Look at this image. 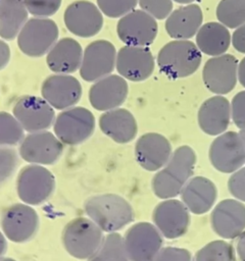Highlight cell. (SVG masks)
Masks as SVG:
<instances>
[{
	"label": "cell",
	"instance_id": "obj_17",
	"mask_svg": "<svg viewBox=\"0 0 245 261\" xmlns=\"http://www.w3.org/2000/svg\"><path fill=\"white\" fill-rule=\"evenodd\" d=\"M115 67L126 80L143 82L152 74L155 60L148 47L126 45L116 53Z\"/></svg>",
	"mask_w": 245,
	"mask_h": 261
},
{
	"label": "cell",
	"instance_id": "obj_48",
	"mask_svg": "<svg viewBox=\"0 0 245 261\" xmlns=\"http://www.w3.org/2000/svg\"><path fill=\"white\" fill-rule=\"evenodd\" d=\"M0 261H15V260L12 259V258H8V257H2L0 259Z\"/></svg>",
	"mask_w": 245,
	"mask_h": 261
},
{
	"label": "cell",
	"instance_id": "obj_47",
	"mask_svg": "<svg viewBox=\"0 0 245 261\" xmlns=\"http://www.w3.org/2000/svg\"><path fill=\"white\" fill-rule=\"evenodd\" d=\"M240 136H241V139L243 141V145H244V150H245V129H242L240 130Z\"/></svg>",
	"mask_w": 245,
	"mask_h": 261
},
{
	"label": "cell",
	"instance_id": "obj_25",
	"mask_svg": "<svg viewBox=\"0 0 245 261\" xmlns=\"http://www.w3.org/2000/svg\"><path fill=\"white\" fill-rule=\"evenodd\" d=\"M101 132L118 144H127L136 138L138 125L134 115L125 108L104 111L99 118Z\"/></svg>",
	"mask_w": 245,
	"mask_h": 261
},
{
	"label": "cell",
	"instance_id": "obj_19",
	"mask_svg": "<svg viewBox=\"0 0 245 261\" xmlns=\"http://www.w3.org/2000/svg\"><path fill=\"white\" fill-rule=\"evenodd\" d=\"M212 230L222 239H235L245 229V204L235 199L218 202L210 214Z\"/></svg>",
	"mask_w": 245,
	"mask_h": 261
},
{
	"label": "cell",
	"instance_id": "obj_16",
	"mask_svg": "<svg viewBox=\"0 0 245 261\" xmlns=\"http://www.w3.org/2000/svg\"><path fill=\"white\" fill-rule=\"evenodd\" d=\"M238 60L232 54L209 58L202 69V80L210 92L217 95L230 93L238 81Z\"/></svg>",
	"mask_w": 245,
	"mask_h": 261
},
{
	"label": "cell",
	"instance_id": "obj_36",
	"mask_svg": "<svg viewBox=\"0 0 245 261\" xmlns=\"http://www.w3.org/2000/svg\"><path fill=\"white\" fill-rule=\"evenodd\" d=\"M26 7L35 17H48L55 14L62 0H23Z\"/></svg>",
	"mask_w": 245,
	"mask_h": 261
},
{
	"label": "cell",
	"instance_id": "obj_28",
	"mask_svg": "<svg viewBox=\"0 0 245 261\" xmlns=\"http://www.w3.org/2000/svg\"><path fill=\"white\" fill-rule=\"evenodd\" d=\"M230 44V32L220 22H206L200 27L196 35V45L200 52L212 57L225 54Z\"/></svg>",
	"mask_w": 245,
	"mask_h": 261
},
{
	"label": "cell",
	"instance_id": "obj_29",
	"mask_svg": "<svg viewBox=\"0 0 245 261\" xmlns=\"http://www.w3.org/2000/svg\"><path fill=\"white\" fill-rule=\"evenodd\" d=\"M23 0H0V37L13 40L28 20Z\"/></svg>",
	"mask_w": 245,
	"mask_h": 261
},
{
	"label": "cell",
	"instance_id": "obj_31",
	"mask_svg": "<svg viewBox=\"0 0 245 261\" xmlns=\"http://www.w3.org/2000/svg\"><path fill=\"white\" fill-rule=\"evenodd\" d=\"M216 17L228 29H237L245 23V0H220Z\"/></svg>",
	"mask_w": 245,
	"mask_h": 261
},
{
	"label": "cell",
	"instance_id": "obj_26",
	"mask_svg": "<svg viewBox=\"0 0 245 261\" xmlns=\"http://www.w3.org/2000/svg\"><path fill=\"white\" fill-rule=\"evenodd\" d=\"M83 49L78 41L66 37L58 40L48 51L46 62L50 70L68 74L78 70L82 64Z\"/></svg>",
	"mask_w": 245,
	"mask_h": 261
},
{
	"label": "cell",
	"instance_id": "obj_39",
	"mask_svg": "<svg viewBox=\"0 0 245 261\" xmlns=\"http://www.w3.org/2000/svg\"><path fill=\"white\" fill-rule=\"evenodd\" d=\"M152 261H193L191 253L185 248L162 247Z\"/></svg>",
	"mask_w": 245,
	"mask_h": 261
},
{
	"label": "cell",
	"instance_id": "obj_2",
	"mask_svg": "<svg viewBox=\"0 0 245 261\" xmlns=\"http://www.w3.org/2000/svg\"><path fill=\"white\" fill-rule=\"evenodd\" d=\"M84 210L87 216L107 233L122 229L135 218L132 205L121 196L112 193L88 198Z\"/></svg>",
	"mask_w": 245,
	"mask_h": 261
},
{
	"label": "cell",
	"instance_id": "obj_6",
	"mask_svg": "<svg viewBox=\"0 0 245 261\" xmlns=\"http://www.w3.org/2000/svg\"><path fill=\"white\" fill-rule=\"evenodd\" d=\"M58 27L48 17H33L27 20L17 35L20 51L30 57H41L52 48L58 39Z\"/></svg>",
	"mask_w": 245,
	"mask_h": 261
},
{
	"label": "cell",
	"instance_id": "obj_14",
	"mask_svg": "<svg viewBox=\"0 0 245 261\" xmlns=\"http://www.w3.org/2000/svg\"><path fill=\"white\" fill-rule=\"evenodd\" d=\"M153 224L165 239L184 236L190 226V211L186 205L175 198L158 203L152 212Z\"/></svg>",
	"mask_w": 245,
	"mask_h": 261
},
{
	"label": "cell",
	"instance_id": "obj_5",
	"mask_svg": "<svg viewBox=\"0 0 245 261\" xmlns=\"http://www.w3.org/2000/svg\"><path fill=\"white\" fill-rule=\"evenodd\" d=\"M95 129V117L93 113L80 106H74L64 110L55 117L53 130L63 145H79L87 141Z\"/></svg>",
	"mask_w": 245,
	"mask_h": 261
},
{
	"label": "cell",
	"instance_id": "obj_10",
	"mask_svg": "<svg viewBox=\"0 0 245 261\" xmlns=\"http://www.w3.org/2000/svg\"><path fill=\"white\" fill-rule=\"evenodd\" d=\"M211 165L224 173H233L245 164V150L239 133L230 130L218 135L210 144Z\"/></svg>",
	"mask_w": 245,
	"mask_h": 261
},
{
	"label": "cell",
	"instance_id": "obj_27",
	"mask_svg": "<svg viewBox=\"0 0 245 261\" xmlns=\"http://www.w3.org/2000/svg\"><path fill=\"white\" fill-rule=\"evenodd\" d=\"M203 20L202 10L197 4H187L170 12L165 20V30L175 40H189L200 29Z\"/></svg>",
	"mask_w": 245,
	"mask_h": 261
},
{
	"label": "cell",
	"instance_id": "obj_41",
	"mask_svg": "<svg viewBox=\"0 0 245 261\" xmlns=\"http://www.w3.org/2000/svg\"><path fill=\"white\" fill-rule=\"evenodd\" d=\"M231 42L238 52L245 54V23L235 30L231 37Z\"/></svg>",
	"mask_w": 245,
	"mask_h": 261
},
{
	"label": "cell",
	"instance_id": "obj_30",
	"mask_svg": "<svg viewBox=\"0 0 245 261\" xmlns=\"http://www.w3.org/2000/svg\"><path fill=\"white\" fill-rule=\"evenodd\" d=\"M88 261H130L126 252L124 237L118 232L104 236L102 243Z\"/></svg>",
	"mask_w": 245,
	"mask_h": 261
},
{
	"label": "cell",
	"instance_id": "obj_43",
	"mask_svg": "<svg viewBox=\"0 0 245 261\" xmlns=\"http://www.w3.org/2000/svg\"><path fill=\"white\" fill-rule=\"evenodd\" d=\"M236 252L240 261H245V229L239 234L236 244Z\"/></svg>",
	"mask_w": 245,
	"mask_h": 261
},
{
	"label": "cell",
	"instance_id": "obj_13",
	"mask_svg": "<svg viewBox=\"0 0 245 261\" xmlns=\"http://www.w3.org/2000/svg\"><path fill=\"white\" fill-rule=\"evenodd\" d=\"M116 51L106 40L91 42L84 50L80 75L86 82H96L109 75L115 68Z\"/></svg>",
	"mask_w": 245,
	"mask_h": 261
},
{
	"label": "cell",
	"instance_id": "obj_45",
	"mask_svg": "<svg viewBox=\"0 0 245 261\" xmlns=\"http://www.w3.org/2000/svg\"><path fill=\"white\" fill-rule=\"evenodd\" d=\"M7 249V242H6V237L4 236L3 232L0 231V259L4 256L5 252Z\"/></svg>",
	"mask_w": 245,
	"mask_h": 261
},
{
	"label": "cell",
	"instance_id": "obj_42",
	"mask_svg": "<svg viewBox=\"0 0 245 261\" xmlns=\"http://www.w3.org/2000/svg\"><path fill=\"white\" fill-rule=\"evenodd\" d=\"M10 60V49L6 42L0 39V70L3 69Z\"/></svg>",
	"mask_w": 245,
	"mask_h": 261
},
{
	"label": "cell",
	"instance_id": "obj_3",
	"mask_svg": "<svg viewBox=\"0 0 245 261\" xmlns=\"http://www.w3.org/2000/svg\"><path fill=\"white\" fill-rule=\"evenodd\" d=\"M201 52L189 40H175L165 44L158 52L157 65L170 79H182L193 74L201 63Z\"/></svg>",
	"mask_w": 245,
	"mask_h": 261
},
{
	"label": "cell",
	"instance_id": "obj_12",
	"mask_svg": "<svg viewBox=\"0 0 245 261\" xmlns=\"http://www.w3.org/2000/svg\"><path fill=\"white\" fill-rule=\"evenodd\" d=\"M156 19L142 9H134L121 16L116 33L121 42L130 46L148 47L157 36Z\"/></svg>",
	"mask_w": 245,
	"mask_h": 261
},
{
	"label": "cell",
	"instance_id": "obj_37",
	"mask_svg": "<svg viewBox=\"0 0 245 261\" xmlns=\"http://www.w3.org/2000/svg\"><path fill=\"white\" fill-rule=\"evenodd\" d=\"M138 3L155 19H163L173 11V0H138Z\"/></svg>",
	"mask_w": 245,
	"mask_h": 261
},
{
	"label": "cell",
	"instance_id": "obj_11",
	"mask_svg": "<svg viewBox=\"0 0 245 261\" xmlns=\"http://www.w3.org/2000/svg\"><path fill=\"white\" fill-rule=\"evenodd\" d=\"M39 227V216L36 210L26 203H17L6 208L1 217L2 232L13 243H24L32 240Z\"/></svg>",
	"mask_w": 245,
	"mask_h": 261
},
{
	"label": "cell",
	"instance_id": "obj_23",
	"mask_svg": "<svg viewBox=\"0 0 245 261\" xmlns=\"http://www.w3.org/2000/svg\"><path fill=\"white\" fill-rule=\"evenodd\" d=\"M231 118V104L223 95L206 99L199 107L197 113L199 127L209 136H218L225 133Z\"/></svg>",
	"mask_w": 245,
	"mask_h": 261
},
{
	"label": "cell",
	"instance_id": "obj_44",
	"mask_svg": "<svg viewBox=\"0 0 245 261\" xmlns=\"http://www.w3.org/2000/svg\"><path fill=\"white\" fill-rule=\"evenodd\" d=\"M238 80L239 83L245 88V57L240 61L238 65Z\"/></svg>",
	"mask_w": 245,
	"mask_h": 261
},
{
	"label": "cell",
	"instance_id": "obj_21",
	"mask_svg": "<svg viewBox=\"0 0 245 261\" xmlns=\"http://www.w3.org/2000/svg\"><path fill=\"white\" fill-rule=\"evenodd\" d=\"M173 153L169 141L158 133L142 135L135 145V158L138 164L148 171L161 169Z\"/></svg>",
	"mask_w": 245,
	"mask_h": 261
},
{
	"label": "cell",
	"instance_id": "obj_4",
	"mask_svg": "<svg viewBox=\"0 0 245 261\" xmlns=\"http://www.w3.org/2000/svg\"><path fill=\"white\" fill-rule=\"evenodd\" d=\"M103 238L102 229L89 217H77L64 226L61 240L70 256L88 260L99 248Z\"/></svg>",
	"mask_w": 245,
	"mask_h": 261
},
{
	"label": "cell",
	"instance_id": "obj_15",
	"mask_svg": "<svg viewBox=\"0 0 245 261\" xmlns=\"http://www.w3.org/2000/svg\"><path fill=\"white\" fill-rule=\"evenodd\" d=\"M13 115L24 132L47 130L55 119L54 108L43 98L26 95L13 106Z\"/></svg>",
	"mask_w": 245,
	"mask_h": 261
},
{
	"label": "cell",
	"instance_id": "obj_24",
	"mask_svg": "<svg viewBox=\"0 0 245 261\" xmlns=\"http://www.w3.org/2000/svg\"><path fill=\"white\" fill-rule=\"evenodd\" d=\"M180 195L189 211L200 215L213 207L217 198V189L209 178L197 175L186 182Z\"/></svg>",
	"mask_w": 245,
	"mask_h": 261
},
{
	"label": "cell",
	"instance_id": "obj_1",
	"mask_svg": "<svg viewBox=\"0 0 245 261\" xmlns=\"http://www.w3.org/2000/svg\"><path fill=\"white\" fill-rule=\"evenodd\" d=\"M196 160L195 151L187 145L173 151L166 164L152 177L151 187L154 195L162 200L179 196L193 175Z\"/></svg>",
	"mask_w": 245,
	"mask_h": 261
},
{
	"label": "cell",
	"instance_id": "obj_35",
	"mask_svg": "<svg viewBox=\"0 0 245 261\" xmlns=\"http://www.w3.org/2000/svg\"><path fill=\"white\" fill-rule=\"evenodd\" d=\"M138 0H97L101 12L110 18L121 17L134 10Z\"/></svg>",
	"mask_w": 245,
	"mask_h": 261
},
{
	"label": "cell",
	"instance_id": "obj_18",
	"mask_svg": "<svg viewBox=\"0 0 245 261\" xmlns=\"http://www.w3.org/2000/svg\"><path fill=\"white\" fill-rule=\"evenodd\" d=\"M64 23L74 35L90 38L97 35L103 25V16L99 7L87 0L70 3L64 11Z\"/></svg>",
	"mask_w": 245,
	"mask_h": 261
},
{
	"label": "cell",
	"instance_id": "obj_34",
	"mask_svg": "<svg viewBox=\"0 0 245 261\" xmlns=\"http://www.w3.org/2000/svg\"><path fill=\"white\" fill-rule=\"evenodd\" d=\"M19 164V154L11 147H0V187L16 171Z\"/></svg>",
	"mask_w": 245,
	"mask_h": 261
},
{
	"label": "cell",
	"instance_id": "obj_33",
	"mask_svg": "<svg viewBox=\"0 0 245 261\" xmlns=\"http://www.w3.org/2000/svg\"><path fill=\"white\" fill-rule=\"evenodd\" d=\"M23 137L24 130L14 115L0 111V147L17 145Z\"/></svg>",
	"mask_w": 245,
	"mask_h": 261
},
{
	"label": "cell",
	"instance_id": "obj_7",
	"mask_svg": "<svg viewBox=\"0 0 245 261\" xmlns=\"http://www.w3.org/2000/svg\"><path fill=\"white\" fill-rule=\"evenodd\" d=\"M54 189V175L43 165L30 164L18 172L16 193L18 198L28 205L35 206L46 202Z\"/></svg>",
	"mask_w": 245,
	"mask_h": 261
},
{
	"label": "cell",
	"instance_id": "obj_32",
	"mask_svg": "<svg viewBox=\"0 0 245 261\" xmlns=\"http://www.w3.org/2000/svg\"><path fill=\"white\" fill-rule=\"evenodd\" d=\"M193 261H235V252L228 242L215 240L199 249Z\"/></svg>",
	"mask_w": 245,
	"mask_h": 261
},
{
	"label": "cell",
	"instance_id": "obj_40",
	"mask_svg": "<svg viewBox=\"0 0 245 261\" xmlns=\"http://www.w3.org/2000/svg\"><path fill=\"white\" fill-rule=\"evenodd\" d=\"M228 189L237 200L245 202V166L232 173L228 180Z\"/></svg>",
	"mask_w": 245,
	"mask_h": 261
},
{
	"label": "cell",
	"instance_id": "obj_9",
	"mask_svg": "<svg viewBox=\"0 0 245 261\" xmlns=\"http://www.w3.org/2000/svg\"><path fill=\"white\" fill-rule=\"evenodd\" d=\"M63 151L59 139L47 130L29 133L19 143L18 154L30 164L51 165L58 161Z\"/></svg>",
	"mask_w": 245,
	"mask_h": 261
},
{
	"label": "cell",
	"instance_id": "obj_20",
	"mask_svg": "<svg viewBox=\"0 0 245 261\" xmlns=\"http://www.w3.org/2000/svg\"><path fill=\"white\" fill-rule=\"evenodd\" d=\"M42 98L54 109L64 110L74 107L82 97L80 82L70 74H52L41 86Z\"/></svg>",
	"mask_w": 245,
	"mask_h": 261
},
{
	"label": "cell",
	"instance_id": "obj_22",
	"mask_svg": "<svg viewBox=\"0 0 245 261\" xmlns=\"http://www.w3.org/2000/svg\"><path fill=\"white\" fill-rule=\"evenodd\" d=\"M128 92L129 86L125 77L109 74L94 82L89 90V101L94 109L108 111L124 104Z\"/></svg>",
	"mask_w": 245,
	"mask_h": 261
},
{
	"label": "cell",
	"instance_id": "obj_46",
	"mask_svg": "<svg viewBox=\"0 0 245 261\" xmlns=\"http://www.w3.org/2000/svg\"><path fill=\"white\" fill-rule=\"evenodd\" d=\"M174 1L177 3H180V4H191L195 0H174Z\"/></svg>",
	"mask_w": 245,
	"mask_h": 261
},
{
	"label": "cell",
	"instance_id": "obj_38",
	"mask_svg": "<svg viewBox=\"0 0 245 261\" xmlns=\"http://www.w3.org/2000/svg\"><path fill=\"white\" fill-rule=\"evenodd\" d=\"M231 116L235 125L240 129H245V91L237 93L231 102Z\"/></svg>",
	"mask_w": 245,
	"mask_h": 261
},
{
	"label": "cell",
	"instance_id": "obj_8",
	"mask_svg": "<svg viewBox=\"0 0 245 261\" xmlns=\"http://www.w3.org/2000/svg\"><path fill=\"white\" fill-rule=\"evenodd\" d=\"M124 244L130 261H152L162 248L163 237L154 224L141 221L129 227Z\"/></svg>",
	"mask_w": 245,
	"mask_h": 261
}]
</instances>
